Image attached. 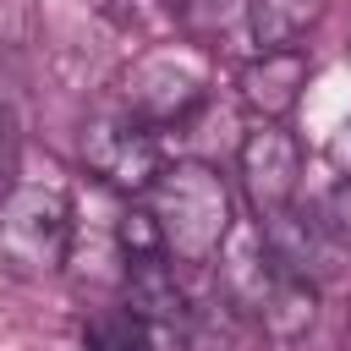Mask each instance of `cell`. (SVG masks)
I'll return each mask as SVG.
<instances>
[{
	"instance_id": "52a82bcc",
	"label": "cell",
	"mask_w": 351,
	"mask_h": 351,
	"mask_svg": "<svg viewBox=\"0 0 351 351\" xmlns=\"http://www.w3.org/2000/svg\"><path fill=\"white\" fill-rule=\"evenodd\" d=\"M121 291H126L121 307H132V313L148 324V335H154L159 351H170V346L186 335L192 307H186V291H181L176 274H170V258H137V263H126Z\"/></svg>"
},
{
	"instance_id": "30bf717a",
	"label": "cell",
	"mask_w": 351,
	"mask_h": 351,
	"mask_svg": "<svg viewBox=\"0 0 351 351\" xmlns=\"http://www.w3.org/2000/svg\"><path fill=\"white\" fill-rule=\"evenodd\" d=\"M115 247H121V263H137V258H170V252H165V236H159V219H154L148 203L121 208V219H115Z\"/></svg>"
},
{
	"instance_id": "9c48e42d",
	"label": "cell",
	"mask_w": 351,
	"mask_h": 351,
	"mask_svg": "<svg viewBox=\"0 0 351 351\" xmlns=\"http://www.w3.org/2000/svg\"><path fill=\"white\" fill-rule=\"evenodd\" d=\"M82 351H159L132 307H104L82 324Z\"/></svg>"
},
{
	"instance_id": "277c9868",
	"label": "cell",
	"mask_w": 351,
	"mask_h": 351,
	"mask_svg": "<svg viewBox=\"0 0 351 351\" xmlns=\"http://www.w3.org/2000/svg\"><path fill=\"white\" fill-rule=\"evenodd\" d=\"M203 66L181 49H159V55H143L126 77H121V110L148 121V126H170L181 115H192L203 104Z\"/></svg>"
},
{
	"instance_id": "5b68a950",
	"label": "cell",
	"mask_w": 351,
	"mask_h": 351,
	"mask_svg": "<svg viewBox=\"0 0 351 351\" xmlns=\"http://www.w3.org/2000/svg\"><path fill=\"white\" fill-rule=\"evenodd\" d=\"M236 176H241V192H247L258 219H269V214L296 203L302 148L285 132V121H252V132L241 137V154H236Z\"/></svg>"
},
{
	"instance_id": "6da1fadb",
	"label": "cell",
	"mask_w": 351,
	"mask_h": 351,
	"mask_svg": "<svg viewBox=\"0 0 351 351\" xmlns=\"http://www.w3.org/2000/svg\"><path fill=\"white\" fill-rule=\"evenodd\" d=\"M154 219H159V236H165V252L181 258V263H208L230 225H236V203H230V181L203 165V159H176L159 170V181L143 192Z\"/></svg>"
},
{
	"instance_id": "7a4b0ae2",
	"label": "cell",
	"mask_w": 351,
	"mask_h": 351,
	"mask_svg": "<svg viewBox=\"0 0 351 351\" xmlns=\"http://www.w3.org/2000/svg\"><path fill=\"white\" fill-rule=\"evenodd\" d=\"M71 258V197L55 181H16L0 192V269L11 280H49Z\"/></svg>"
},
{
	"instance_id": "8fae6325",
	"label": "cell",
	"mask_w": 351,
	"mask_h": 351,
	"mask_svg": "<svg viewBox=\"0 0 351 351\" xmlns=\"http://www.w3.org/2000/svg\"><path fill=\"white\" fill-rule=\"evenodd\" d=\"M329 165L351 181V115H346V121L335 126V137H329Z\"/></svg>"
},
{
	"instance_id": "8992f818",
	"label": "cell",
	"mask_w": 351,
	"mask_h": 351,
	"mask_svg": "<svg viewBox=\"0 0 351 351\" xmlns=\"http://www.w3.org/2000/svg\"><path fill=\"white\" fill-rule=\"evenodd\" d=\"M307 77H313L307 49H258L236 71V93H241V104H247L252 121H285L302 104Z\"/></svg>"
},
{
	"instance_id": "ba28073f",
	"label": "cell",
	"mask_w": 351,
	"mask_h": 351,
	"mask_svg": "<svg viewBox=\"0 0 351 351\" xmlns=\"http://www.w3.org/2000/svg\"><path fill=\"white\" fill-rule=\"evenodd\" d=\"M318 16L324 0H247V33L258 49H302Z\"/></svg>"
},
{
	"instance_id": "7c38bea8",
	"label": "cell",
	"mask_w": 351,
	"mask_h": 351,
	"mask_svg": "<svg viewBox=\"0 0 351 351\" xmlns=\"http://www.w3.org/2000/svg\"><path fill=\"white\" fill-rule=\"evenodd\" d=\"M11 170V126H5V115H0V176Z\"/></svg>"
},
{
	"instance_id": "3957f363",
	"label": "cell",
	"mask_w": 351,
	"mask_h": 351,
	"mask_svg": "<svg viewBox=\"0 0 351 351\" xmlns=\"http://www.w3.org/2000/svg\"><path fill=\"white\" fill-rule=\"evenodd\" d=\"M82 165L104 186H115L126 197H143L159 181V170H165V148H159V137H154L148 121H137V115L121 110V115H99L82 132Z\"/></svg>"
}]
</instances>
